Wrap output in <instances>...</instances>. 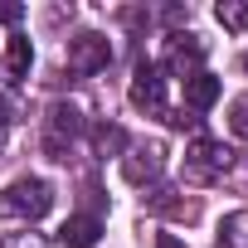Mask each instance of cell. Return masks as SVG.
I'll return each mask as SVG.
<instances>
[{
	"instance_id": "6da1fadb",
	"label": "cell",
	"mask_w": 248,
	"mask_h": 248,
	"mask_svg": "<svg viewBox=\"0 0 248 248\" xmlns=\"http://www.w3.org/2000/svg\"><path fill=\"white\" fill-rule=\"evenodd\" d=\"M54 209V185L39 180V175H25V180H10L5 190H0V219H44Z\"/></svg>"
},
{
	"instance_id": "7a4b0ae2",
	"label": "cell",
	"mask_w": 248,
	"mask_h": 248,
	"mask_svg": "<svg viewBox=\"0 0 248 248\" xmlns=\"http://www.w3.org/2000/svg\"><path fill=\"white\" fill-rule=\"evenodd\" d=\"M229 166H233V151L214 137H195L185 146V180L190 185H214L219 175H229Z\"/></svg>"
},
{
	"instance_id": "3957f363",
	"label": "cell",
	"mask_w": 248,
	"mask_h": 248,
	"mask_svg": "<svg viewBox=\"0 0 248 248\" xmlns=\"http://www.w3.org/2000/svg\"><path fill=\"white\" fill-rule=\"evenodd\" d=\"M88 132V122H83V107L78 102H54L49 117H44V151L54 161H68V146Z\"/></svg>"
},
{
	"instance_id": "277c9868",
	"label": "cell",
	"mask_w": 248,
	"mask_h": 248,
	"mask_svg": "<svg viewBox=\"0 0 248 248\" xmlns=\"http://www.w3.org/2000/svg\"><path fill=\"white\" fill-rule=\"evenodd\" d=\"M161 68H170L175 78L204 73V39L200 34H170L166 39V54H161Z\"/></svg>"
},
{
	"instance_id": "5b68a950",
	"label": "cell",
	"mask_w": 248,
	"mask_h": 248,
	"mask_svg": "<svg viewBox=\"0 0 248 248\" xmlns=\"http://www.w3.org/2000/svg\"><path fill=\"white\" fill-rule=\"evenodd\" d=\"M166 170V146L161 141H127V156H122V175L132 185H146Z\"/></svg>"
},
{
	"instance_id": "8992f818",
	"label": "cell",
	"mask_w": 248,
	"mask_h": 248,
	"mask_svg": "<svg viewBox=\"0 0 248 248\" xmlns=\"http://www.w3.org/2000/svg\"><path fill=\"white\" fill-rule=\"evenodd\" d=\"M112 63V44H107V34H78V39H68V68L73 73H83V78H93V73H102Z\"/></svg>"
},
{
	"instance_id": "52a82bcc",
	"label": "cell",
	"mask_w": 248,
	"mask_h": 248,
	"mask_svg": "<svg viewBox=\"0 0 248 248\" xmlns=\"http://www.w3.org/2000/svg\"><path fill=\"white\" fill-rule=\"evenodd\" d=\"M132 107L151 112V117L166 112V73L156 63H137V73H132Z\"/></svg>"
},
{
	"instance_id": "ba28073f",
	"label": "cell",
	"mask_w": 248,
	"mask_h": 248,
	"mask_svg": "<svg viewBox=\"0 0 248 248\" xmlns=\"http://www.w3.org/2000/svg\"><path fill=\"white\" fill-rule=\"evenodd\" d=\"M97 238H102V219L97 214H68L63 229H59V243H68V248H93Z\"/></svg>"
},
{
	"instance_id": "9c48e42d",
	"label": "cell",
	"mask_w": 248,
	"mask_h": 248,
	"mask_svg": "<svg viewBox=\"0 0 248 248\" xmlns=\"http://www.w3.org/2000/svg\"><path fill=\"white\" fill-rule=\"evenodd\" d=\"M219 93H224V83L214 78V73H195V78H185V107L200 117V112H209L214 102H219Z\"/></svg>"
},
{
	"instance_id": "30bf717a",
	"label": "cell",
	"mask_w": 248,
	"mask_h": 248,
	"mask_svg": "<svg viewBox=\"0 0 248 248\" xmlns=\"http://www.w3.org/2000/svg\"><path fill=\"white\" fill-rule=\"evenodd\" d=\"M30 63H34V44L25 34H10V44H5V83H25Z\"/></svg>"
},
{
	"instance_id": "8fae6325",
	"label": "cell",
	"mask_w": 248,
	"mask_h": 248,
	"mask_svg": "<svg viewBox=\"0 0 248 248\" xmlns=\"http://www.w3.org/2000/svg\"><path fill=\"white\" fill-rule=\"evenodd\" d=\"M219 248H248V209H233L219 219Z\"/></svg>"
},
{
	"instance_id": "7c38bea8",
	"label": "cell",
	"mask_w": 248,
	"mask_h": 248,
	"mask_svg": "<svg viewBox=\"0 0 248 248\" xmlns=\"http://www.w3.org/2000/svg\"><path fill=\"white\" fill-rule=\"evenodd\" d=\"M93 151H97V156H117V151H127V132L112 127V122H97V127H93Z\"/></svg>"
},
{
	"instance_id": "4fadbf2b",
	"label": "cell",
	"mask_w": 248,
	"mask_h": 248,
	"mask_svg": "<svg viewBox=\"0 0 248 248\" xmlns=\"http://www.w3.org/2000/svg\"><path fill=\"white\" fill-rule=\"evenodd\" d=\"M214 15H219V25H224V30H233V34H238V30H248V0H224Z\"/></svg>"
},
{
	"instance_id": "5bb4252c",
	"label": "cell",
	"mask_w": 248,
	"mask_h": 248,
	"mask_svg": "<svg viewBox=\"0 0 248 248\" xmlns=\"http://www.w3.org/2000/svg\"><path fill=\"white\" fill-rule=\"evenodd\" d=\"M151 209H161V214H170V219H195V200H166V195H156Z\"/></svg>"
},
{
	"instance_id": "9a60e30c",
	"label": "cell",
	"mask_w": 248,
	"mask_h": 248,
	"mask_svg": "<svg viewBox=\"0 0 248 248\" xmlns=\"http://www.w3.org/2000/svg\"><path fill=\"white\" fill-rule=\"evenodd\" d=\"M229 132L248 141V97H233L229 102Z\"/></svg>"
},
{
	"instance_id": "2e32d148",
	"label": "cell",
	"mask_w": 248,
	"mask_h": 248,
	"mask_svg": "<svg viewBox=\"0 0 248 248\" xmlns=\"http://www.w3.org/2000/svg\"><path fill=\"white\" fill-rule=\"evenodd\" d=\"M0 248H54V243H49L44 233H5Z\"/></svg>"
},
{
	"instance_id": "e0dca14e",
	"label": "cell",
	"mask_w": 248,
	"mask_h": 248,
	"mask_svg": "<svg viewBox=\"0 0 248 248\" xmlns=\"http://www.w3.org/2000/svg\"><path fill=\"white\" fill-rule=\"evenodd\" d=\"M25 20V5H15V0H0V25H20Z\"/></svg>"
},
{
	"instance_id": "ac0fdd59",
	"label": "cell",
	"mask_w": 248,
	"mask_h": 248,
	"mask_svg": "<svg viewBox=\"0 0 248 248\" xmlns=\"http://www.w3.org/2000/svg\"><path fill=\"white\" fill-rule=\"evenodd\" d=\"M10 117H15V107H10L5 97H0V127H5V122H10Z\"/></svg>"
},
{
	"instance_id": "d6986e66",
	"label": "cell",
	"mask_w": 248,
	"mask_h": 248,
	"mask_svg": "<svg viewBox=\"0 0 248 248\" xmlns=\"http://www.w3.org/2000/svg\"><path fill=\"white\" fill-rule=\"evenodd\" d=\"M156 248H185V243H175V238H161V243H156Z\"/></svg>"
},
{
	"instance_id": "ffe728a7",
	"label": "cell",
	"mask_w": 248,
	"mask_h": 248,
	"mask_svg": "<svg viewBox=\"0 0 248 248\" xmlns=\"http://www.w3.org/2000/svg\"><path fill=\"white\" fill-rule=\"evenodd\" d=\"M0 146H5V127H0Z\"/></svg>"
},
{
	"instance_id": "44dd1931",
	"label": "cell",
	"mask_w": 248,
	"mask_h": 248,
	"mask_svg": "<svg viewBox=\"0 0 248 248\" xmlns=\"http://www.w3.org/2000/svg\"><path fill=\"white\" fill-rule=\"evenodd\" d=\"M243 68H248V54H243Z\"/></svg>"
}]
</instances>
